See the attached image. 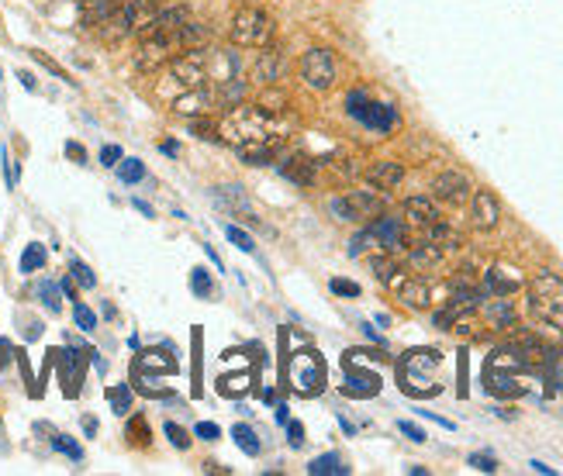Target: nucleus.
Instances as JSON below:
<instances>
[{"instance_id": "nucleus-14", "label": "nucleus", "mask_w": 563, "mask_h": 476, "mask_svg": "<svg viewBox=\"0 0 563 476\" xmlns=\"http://www.w3.org/2000/svg\"><path fill=\"white\" fill-rule=\"evenodd\" d=\"M345 397H374L380 394V376L377 373H363L353 363H345V386H343Z\"/></svg>"}, {"instance_id": "nucleus-56", "label": "nucleus", "mask_w": 563, "mask_h": 476, "mask_svg": "<svg viewBox=\"0 0 563 476\" xmlns=\"http://www.w3.org/2000/svg\"><path fill=\"white\" fill-rule=\"evenodd\" d=\"M159 149H163V153H166V155H176V153H180V145H176V142H163Z\"/></svg>"}, {"instance_id": "nucleus-41", "label": "nucleus", "mask_w": 563, "mask_h": 476, "mask_svg": "<svg viewBox=\"0 0 563 476\" xmlns=\"http://www.w3.org/2000/svg\"><path fill=\"white\" fill-rule=\"evenodd\" d=\"M32 59L38 62L42 69H48V73H52V77H56V79H66V83H73V79L66 77V69H63V66H59V62H52V59H48L46 52H38V48H35V52H32Z\"/></svg>"}, {"instance_id": "nucleus-53", "label": "nucleus", "mask_w": 563, "mask_h": 476, "mask_svg": "<svg viewBox=\"0 0 563 476\" xmlns=\"http://www.w3.org/2000/svg\"><path fill=\"white\" fill-rule=\"evenodd\" d=\"M204 256L211 259V266H215L218 273H221V270H225V266H221V259H218V252H215V249H211V246H204Z\"/></svg>"}, {"instance_id": "nucleus-26", "label": "nucleus", "mask_w": 563, "mask_h": 476, "mask_svg": "<svg viewBox=\"0 0 563 476\" xmlns=\"http://www.w3.org/2000/svg\"><path fill=\"white\" fill-rule=\"evenodd\" d=\"M487 293H494V297H508V293H515L522 287V280L518 277H505V270H491L484 280Z\"/></svg>"}, {"instance_id": "nucleus-36", "label": "nucleus", "mask_w": 563, "mask_h": 476, "mask_svg": "<svg viewBox=\"0 0 563 476\" xmlns=\"http://www.w3.org/2000/svg\"><path fill=\"white\" fill-rule=\"evenodd\" d=\"M374 273H377V280H384V283H398V273H401V270H398V262L391 259V252H388V256H377L374 259Z\"/></svg>"}, {"instance_id": "nucleus-5", "label": "nucleus", "mask_w": 563, "mask_h": 476, "mask_svg": "<svg viewBox=\"0 0 563 476\" xmlns=\"http://www.w3.org/2000/svg\"><path fill=\"white\" fill-rule=\"evenodd\" d=\"M332 215L339 221H370L384 215V197L377 190H353L345 197L332 200Z\"/></svg>"}, {"instance_id": "nucleus-35", "label": "nucleus", "mask_w": 563, "mask_h": 476, "mask_svg": "<svg viewBox=\"0 0 563 476\" xmlns=\"http://www.w3.org/2000/svg\"><path fill=\"white\" fill-rule=\"evenodd\" d=\"M190 291L207 301V297L215 293V280H211V273L201 270V266H197V270H190Z\"/></svg>"}, {"instance_id": "nucleus-51", "label": "nucleus", "mask_w": 563, "mask_h": 476, "mask_svg": "<svg viewBox=\"0 0 563 476\" xmlns=\"http://www.w3.org/2000/svg\"><path fill=\"white\" fill-rule=\"evenodd\" d=\"M132 435H135V442H149V428L142 425V418H135V421H132Z\"/></svg>"}, {"instance_id": "nucleus-32", "label": "nucleus", "mask_w": 563, "mask_h": 476, "mask_svg": "<svg viewBox=\"0 0 563 476\" xmlns=\"http://www.w3.org/2000/svg\"><path fill=\"white\" fill-rule=\"evenodd\" d=\"M114 169H118L122 184H142L145 180V163H139V159H122Z\"/></svg>"}, {"instance_id": "nucleus-48", "label": "nucleus", "mask_w": 563, "mask_h": 476, "mask_svg": "<svg viewBox=\"0 0 563 476\" xmlns=\"http://www.w3.org/2000/svg\"><path fill=\"white\" fill-rule=\"evenodd\" d=\"M4 184H7V190H15L17 184V173H15V163H11V155H7V149H4Z\"/></svg>"}, {"instance_id": "nucleus-58", "label": "nucleus", "mask_w": 563, "mask_h": 476, "mask_svg": "<svg viewBox=\"0 0 563 476\" xmlns=\"http://www.w3.org/2000/svg\"><path fill=\"white\" fill-rule=\"evenodd\" d=\"M83 431H87V435H97V421H94V418H83Z\"/></svg>"}, {"instance_id": "nucleus-54", "label": "nucleus", "mask_w": 563, "mask_h": 476, "mask_svg": "<svg viewBox=\"0 0 563 476\" xmlns=\"http://www.w3.org/2000/svg\"><path fill=\"white\" fill-rule=\"evenodd\" d=\"M17 79H21V87H25V90H35V77H32V73H25V69H21V73H17Z\"/></svg>"}, {"instance_id": "nucleus-59", "label": "nucleus", "mask_w": 563, "mask_h": 476, "mask_svg": "<svg viewBox=\"0 0 563 476\" xmlns=\"http://www.w3.org/2000/svg\"><path fill=\"white\" fill-rule=\"evenodd\" d=\"M529 466H532V470H536V473H553V470H549V466H547V462H539V460H536V462H529Z\"/></svg>"}, {"instance_id": "nucleus-25", "label": "nucleus", "mask_w": 563, "mask_h": 476, "mask_svg": "<svg viewBox=\"0 0 563 476\" xmlns=\"http://www.w3.org/2000/svg\"><path fill=\"white\" fill-rule=\"evenodd\" d=\"M442 259V246H436L432 238H422L419 246L411 249V266L415 270H429V266H436Z\"/></svg>"}, {"instance_id": "nucleus-20", "label": "nucleus", "mask_w": 563, "mask_h": 476, "mask_svg": "<svg viewBox=\"0 0 563 476\" xmlns=\"http://www.w3.org/2000/svg\"><path fill=\"white\" fill-rule=\"evenodd\" d=\"M281 73H283V56L277 48H266L263 56L256 59V66H252V77L260 79V83H277Z\"/></svg>"}, {"instance_id": "nucleus-42", "label": "nucleus", "mask_w": 563, "mask_h": 476, "mask_svg": "<svg viewBox=\"0 0 563 476\" xmlns=\"http://www.w3.org/2000/svg\"><path fill=\"white\" fill-rule=\"evenodd\" d=\"M470 466L481 470V473H494V470H498V460L487 456V452H473V456H470Z\"/></svg>"}, {"instance_id": "nucleus-34", "label": "nucleus", "mask_w": 563, "mask_h": 476, "mask_svg": "<svg viewBox=\"0 0 563 476\" xmlns=\"http://www.w3.org/2000/svg\"><path fill=\"white\" fill-rule=\"evenodd\" d=\"M225 238H228L235 249H242L246 256H256V242H252V235L250 231H242L239 225H225Z\"/></svg>"}, {"instance_id": "nucleus-52", "label": "nucleus", "mask_w": 563, "mask_h": 476, "mask_svg": "<svg viewBox=\"0 0 563 476\" xmlns=\"http://www.w3.org/2000/svg\"><path fill=\"white\" fill-rule=\"evenodd\" d=\"M59 291H63L69 301H77V287H73V277H66L63 283H59Z\"/></svg>"}, {"instance_id": "nucleus-47", "label": "nucleus", "mask_w": 563, "mask_h": 476, "mask_svg": "<svg viewBox=\"0 0 563 476\" xmlns=\"http://www.w3.org/2000/svg\"><path fill=\"white\" fill-rule=\"evenodd\" d=\"M190 128L197 132V139H218V124L215 122H194Z\"/></svg>"}, {"instance_id": "nucleus-40", "label": "nucleus", "mask_w": 563, "mask_h": 476, "mask_svg": "<svg viewBox=\"0 0 563 476\" xmlns=\"http://www.w3.org/2000/svg\"><path fill=\"white\" fill-rule=\"evenodd\" d=\"M163 435L170 439V446H173V449H190V435H187V428H180V425H173V421H166V425H163Z\"/></svg>"}, {"instance_id": "nucleus-21", "label": "nucleus", "mask_w": 563, "mask_h": 476, "mask_svg": "<svg viewBox=\"0 0 563 476\" xmlns=\"http://www.w3.org/2000/svg\"><path fill=\"white\" fill-rule=\"evenodd\" d=\"M314 169H318V163H312V159H301V155H294V159H287L281 166L283 180H291V184L298 186H314Z\"/></svg>"}, {"instance_id": "nucleus-44", "label": "nucleus", "mask_w": 563, "mask_h": 476, "mask_svg": "<svg viewBox=\"0 0 563 476\" xmlns=\"http://www.w3.org/2000/svg\"><path fill=\"white\" fill-rule=\"evenodd\" d=\"M287 442H291V449H301L308 439H304V425L301 421H287Z\"/></svg>"}, {"instance_id": "nucleus-11", "label": "nucleus", "mask_w": 563, "mask_h": 476, "mask_svg": "<svg viewBox=\"0 0 563 476\" xmlns=\"http://www.w3.org/2000/svg\"><path fill=\"white\" fill-rule=\"evenodd\" d=\"M432 194L439 200H446V204H463L470 197V180L456 169H446L432 180Z\"/></svg>"}, {"instance_id": "nucleus-18", "label": "nucleus", "mask_w": 563, "mask_h": 476, "mask_svg": "<svg viewBox=\"0 0 563 476\" xmlns=\"http://www.w3.org/2000/svg\"><path fill=\"white\" fill-rule=\"evenodd\" d=\"M83 4V11H80V21L87 25V28H101L104 21H108L118 7H122V0H80Z\"/></svg>"}, {"instance_id": "nucleus-1", "label": "nucleus", "mask_w": 563, "mask_h": 476, "mask_svg": "<svg viewBox=\"0 0 563 476\" xmlns=\"http://www.w3.org/2000/svg\"><path fill=\"white\" fill-rule=\"evenodd\" d=\"M439 366H442V355L436 349H411L398 363V384H401L408 397H436L442 390Z\"/></svg>"}, {"instance_id": "nucleus-60", "label": "nucleus", "mask_w": 563, "mask_h": 476, "mask_svg": "<svg viewBox=\"0 0 563 476\" xmlns=\"http://www.w3.org/2000/svg\"><path fill=\"white\" fill-rule=\"evenodd\" d=\"M277 421H281V425H287V421H291V418H287V407H283V404H277Z\"/></svg>"}, {"instance_id": "nucleus-19", "label": "nucleus", "mask_w": 563, "mask_h": 476, "mask_svg": "<svg viewBox=\"0 0 563 476\" xmlns=\"http://www.w3.org/2000/svg\"><path fill=\"white\" fill-rule=\"evenodd\" d=\"M366 180L377 186V190H398V184L405 180V166L401 163H377L370 173H366Z\"/></svg>"}, {"instance_id": "nucleus-3", "label": "nucleus", "mask_w": 563, "mask_h": 476, "mask_svg": "<svg viewBox=\"0 0 563 476\" xmlns=\"http://www.w3.org/2000/svg\"><path fill=\"white\" fill-rule=\"evenodd\" d=\"M273 17L260 11V7H239L232 15V28H228V38H232V46L239 48H263L270 46V38H273Z\"/></svg>"}, {"instance_id": "nucleus-17", "label": "nucleus", "mask_w": 563, "mask_h": 476, "mask_svg": "<svg viewBox=\"0 0 563 476\" xmlns=\"http://www.w3.org/2000/svg\"><path fill=\"white\" fill-rule=\"evenodd\" d=\"M277 145H281V142H239L235 149H239V159H242L246 166H266V163H273Z\"/></svg>"}, {"instance_id": "nucleus-22", "label": "nucleus", "mask_w": 563, "mask_h": 476, "mask_svg": "<svg viewBox=\"0 0 563 476\" xmlns=\"http://www.w3.org/2000/svg\"><path fill=\"white\" fill-rule=\"evenodd\" d=\"M135 373H176V359L159 349H145L135 355Z\"/></svg>"}, {"instance_id": "nucleus-38", "label": "nucleus", "mask_w": 563, "mask_h": 476, "mask_svg": "<svg viewBox=\"0 0 563 476\" xmlns=\"http://www.w3.org/2000/svg\"><path fill=\"white\" fill-rule=\"evenodd\" d=\"M52 446L59 449V452H63L66 460H73V462H80V460H83V449H80L77 442L69 439V435H52Z\"/></svg>"}, {"instance_id": "nucleus-33", "label": "nucleus", "mask_w": 563, "mask_h": 476, "mask_svg": "<svg viewBox=\"0 0 563 476\" xmlns=\"http://www.w3.org/2000/svg\"><path fill=\"white\" fill-rule=\"evenodd\" d=\"M42 266H46V246L32 242V246L21 252V273H35V270H42Z\"/></svg>"}, {"instance_id": "nucleus-13", "label": "nucleus", "mask_w": 563, "mask_h": 476, "mask_svg": "<svg viewBox=\"0 0 563 476\" xmlns=\"http://www.w3.org/2000/svg\"><path fill=\"white\" fill-rule=\"evenodd\" d=\"M59 355V380L66 384V397H77L80 384H83V363L90 353H80V349H69V353H56Z\"/></svg>"}, {"instance_id": "nucleus-57", "label": "nucleus", "mask_w": 563, "mask_h": 476, "mask_svg": "<svg viewBox=\"0 0 563 476\" xmlns=\"http://www.w3.org/2000/svg\"><path fill=\"white\" fill-rule=\"evenodd\" d=\"M204 470H207V473H228L221 462H204Z\"/></svg>"}, {"instance_id": "nucleus-10", "label": "nucleus", "mask_w": 563, "mask_h": 476, "mask_svg": "<svg viewBox=\"0 0 563 476\" xmlns=\"http://www.w3.org/2000/svg\"><path fill=\"white\" fill-rule=\"evenodd\" d=\"M218 104V97L207 90V83L204 87H194V90H184L176 100H173V111L176 114H184V118H201L207 111Z\"/></svg>"}, {"instance_id": "nucleus-24", "label": "nucleus", "mask_w": 563, "mask_h": 476, "mask_svg": "<svg viewBox=\"0 0 563 476\" xmlns=\"http://www.w3.org/2000/svg\"><path fill=\"white\" fill-rule=\"evenodd\" d=\"M308 473L312 476H345L349 473V466L343 462L339 452H325V456H314V460L308 462Z\"/></svg>"}, {"instance_id": "nucleus-9", "label": "nucleus", "mask_w": 563, "mask_h": 476, "mask_svg": "<svg viewBox=\"0 0 563 476\" xmlns=\"http://www.w3.org/2000/svg\"><path fill=\"white\" fill-rule=\"evenodd\" d=\"M470 221L477 231H491L501 221V204L491 190H477L473 204H470Z\"/></svg>"}, {"instance_id": "nucleus-4", "label": "nucleus", "mask_w": 563, "mask_h": 476, "mask_svg": "<svg viewBox=\"0 0 563 476\" xmlns=\"http://www.w3.org/2000/svg\"><path fill=\"white\" fill-rule=\"evenodd\" d=\"M291 386L298 390L301 397H314V394L325 390V359L314 349L291 355Z\"/></svg>"}, {"instance_id": "nucleus-31", "label": "nucleus", "mask_w": 563, "mask_h": 476, "mask_svg": "<svg viewBox=\"0 0 563 476\" xmlns=\"http://www.w3.org/2000/svg\"><path fill=\"white\" fill-rule=\"evenodd\" d=\"M108 404L114 415H128L132 411V386L128 384H118L108 390Z\"/></svg>"}, {"instance_id": "nucleus-46", "label": "nucleus", "mask_w": 563, "mask_h": 476, "mask_svg": "<svg viewBox=\"0 0 563 476\" xmlns=\"http://www.w3.org/2000/svg\"><path fill=\"white\" fill-rule=\"evenodd\" d=\"M118 163H122V149H118V145H104V149H101V166L114 169Z\"/></svg>"}, {"instance_id": "nucleus-29", "label": "nucleus", "mask_w": 563, "mask_h": 476, "mask_svg": "<svg viewBox=\"0 0 563 476\" xmlns=\"http://www.w3.org/2000/svg\"><path fill=\"white\" fill-rule=\"evenodd\" d=\"M487 322H494L498 328H512L515 324V311H512V304L505 301V297H498V301H487Z\"/></svg>"}, {"instance_id": "nucleus-30", "label": "nucleus", "mask_w": 563, "mask_h": 476, "mask_svg": "<svg viewBox=\"0 0 563 476\" xmlns=\"http://www.w3.org/2000/svg\"><path fill=\"white\" fill-rule=\"evenodd\" d=\"M232 439L246 456H260V449H263L260 446V435H256L250 425H232Z\"/></svg>"}, {"instance_id": "nucleus-6", "label": "nucleus", "mask_w": 563, "mask_h": 476, "mask_svg": "<svg viewBox=\"0 0 563 476\" xmlns=\"http://www.w3.org/2000/svg\"><path fill=\"white\" fill-rule=\"evenodd\" d=\"M180 52H187V48L176 38V31L173 35H153V38H142L139 52H135V66L142 73H153L159 66H170V59Z\"/></svg>"}, {"instance_id": "nucleus-49", "label": "nucleus", "mask_w": 563, "mask_h": 476, "mask_svg": "<svg viewBox=\"0 0 563 476\" xmlns=\"http://www.w3.org/2000/svg\"><path fill=\"white\" fill-rule=\"evenodd\" d=\"M398 428L405 431L411 442H425V431L419 428V425H411V421H398Z\"/></svg>"}, {"instance_id": "nucleus-2", "label": "nucleus", "mask_w": 563, "mask_h": 476, "mask_svg": "<svg viewBox=\"0 0 563 476\" xmlns=\"http://www.w3.org/2000/svg\"><path fill=\"white\" fill-rule=\"evenodd\" d=\"M529 311L547 328L563 332V280L557 273H536L529 280Z\"/></svg>"}, {"instance_id": "nucleus-55", "label": "nucleus", "mask_w": 563, "mask_h": 476, "mask_svg": "<svg viewBox=\"0 0 563 476\" xmlns=\"http://www.w3.org/2000/svg\"><path fill=\"white\" fill-rule=\"evenodd\" d=\"M132 204H135V207H139V211H142L145 217H156V211H153V207H149L145 200H132Z\"/></svg>"}, {"instance_id": "nucleus-43", "label": "nucleus", "mask_w": 563, "mask_h": 476, "mask_svg": "<svg viewBox=\"0 0 563 476\" xmlns=\"http://www.w3.org/2000/svg\"><path fill=\"white\" fill-rule=\"evenodd\" d=\"M332 293H339V297H360V283H353V280H332L329 283Z\"/></svg>"}, {"instance_id": "nucleus-8", "label": "nucleus", "mask_w": 563, "mask_h": 476, "mask_svg": "<svg viewBox=\"0 0 563 476\" xmlns=\"http://www.w3.org/2000/svg\"><path fill=\"white\" fill-rule=\"evenodd\" d=\"M370 235H374V242L384 252H401V249L408 246V228L401 217H374V225H370Z\"/></svg>"}, {"instance_id": "nucleus-15", "label": "nucleus", "mask_w": 563, "mask_h": 476, "mask_svg": "<svg viewBox=\"0 0 563 476\" xmlns=\"http://www.w3.org/2000/svg\"><path fill=\"white\" fill-rule=\"evenodd\" d=\"M394 291H398V297L405 301L408 308H415V311H425L429 304H432V287H429L425 280L401 277L398 283H394Z\"/></svg>"}, {"instance_id": "nucleus-39", "label": "nucleus", "mask_w": 563, "mask_h": 476, "mask_svg": "<svg viewBox=\"0 0 563 476\" xmlns=\"http://www.w3.org/2000/svg\"><path fill=\"white\" fill-rule=\"evenodd\" d=\"M73 322H77L80 332H94L97 328V314L87 304H73Z\"/></svg>"}, {"instance_id": "nucleus-45", "label": "nucleus", "mask_w": 563, "mask_h": 476, "mask_svg": "<svg viewBox=\"0 0 563 476\" xmlns=\"http://www.w3.org/2000/svg\"><path fill=\"white\" fill-rule=\"evenodd\" d=\"M194 431H197V439H204V442H218L221 439V428L215 425V421H201Z\"/></svg>"}, {"instance_id": "nucleus-28", "label": "nucleus", "mask_w": 563, "mask_h": 476, "mask_svg": "<svg viewBox=\"0 0 563 476\" xmlns=\"http://www.w3.org/2000/svg\"><path fill=\"white\" fill-rule=\"evenodd\" d=\"M35 293H38V301H42L52 314L63 311V291H59V283H52V280H38V283H35Z\"/></svg>"}, {"instance_id": "nucleus-16", "label": "nucleus", "mask_w": 563, "mask_h": 476, "mask_svg": "<svg viewBox=\"0 0 563 476\" xmlns=\"http://www.w3.org/2000/svg\"><path fill=\"white\" fill-rule=\"evenodd\" d=\"M215 200H218V207H228L232 215L242 211V217H246L250 225L260 228V221L252 217V204H250V197H246V190H242V186H218V190H215Z\"/></svg>"}, {"instance_id": "nucleus-37", "label": "nucleus", "mask_w": 563, "mask_h": 476, "mask_svg": "<svg viewBox=\"0 0 563 476\" xmlns=\"http://www.w3.org/2000/svg\"><path fill=\"white\" fill-rule=\"evenodd\" d=\"M69 273H73V280H77L83 291H94L97 287V277H94V270L87 266V262H80V259H69Z\"/></svg>"}, {"instance_id": "nucleus-7", "label": "nucleus", "mask_w": 563, "mask_h": 476, "mask_svg": "<svg viewBox=\"0 0 563 476\" xmlns=\"http://www.w3.org/2000/svg\"><path fill=\"white\" fill-rule=\"evenodd\" d=\"M301 79L312 90H332L335 87V56L329 48H308L301 56Z\"/></svg>"}, {"instance_id": "nucleus-12", "label": "nucleus", "mask_w": 563, "mask_h": 476, "mask_svg": "<svg viewBox=\"0 0 563 476\" xmlns=\"http://www.w3.org/2000/svg\"><path fill=\"white\" fill-rule=\"evenodd\" d=\"M353 122H360L363 128H370L377 135H388L394 124H398V111H394V104H374V100H366Z\"/></svg>"}, {"instance_id": "nucleus-50", "label": "nucleus", "mask_w": 563, "mask_h": 476, "mask_svg": "<svg viewBox=\"0 0 563 476\" xmlns=\"http://www.w3.org/2000/svg\"><path fill=\"white\" fill-rule=\"evenodd\" d=\"M66 155H69L73 163H87V153H83V145H80V142H66Z\"/></svg>"}, {"instance_id": "nucleus-27", "label": "nucleus", "mask_w": 563, "mask_h": 476, "mask_svg": "<svg viewBox=\"0 0 563 476\" xmlns=\"http://www.w3.org/2000/svg\"><path fill=\"white\" fill-rule=\"evenodd\" d=\"M215 97H218L221 108H228V111L239 108V100L246 97V83H242L239 77L225 79V83H218V93H215Z\"/></svg>"}, {"instance_id": "nucleus-23", "label": "nucleus", "mask_w": 563, "mask_h": 476, "mask_svg": "<svg viewBox=\"0 0 563 476\" xmlns=\"http://www.w3.org/2000/svg\"><path fill=\"white\" fill-rule=\"evenodd\" d=\"M405 215H408V221H415V225H422V228L442 221L439 211H436V204H432L429 197H408L405 200Z\"/></svg>"}]
</instances>
